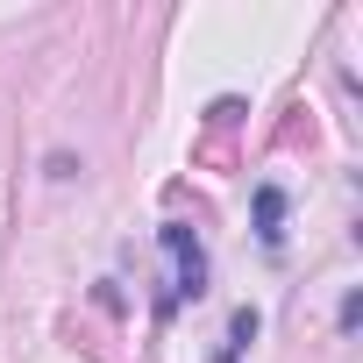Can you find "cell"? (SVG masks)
<instances>
[{"mask_svg":"<svg viewBox=\"0 0 363 363\" xmlns=\"http://www.w3.org/2000/svg\"><path fill=\"white\" fill-rule=\"evenodd\" d=\"M164 250H171L178 278H171V292H164L157 313H178V299H200V292H207V257H200V242H193L186 228H164Z\"/></svg>","mask_w":363,"mask_h":363,"instance_id":"1","label":"cell"},{"mask_svg":"<svg viewBox=\"0 0 363 363\" xmlns=\"http://www.w3.org/2000/svg\"><path fill=\"white\" fill-rule=\"evenodd\" d=\"M278 221H285V193H278V186H257V235H264L271 250L285 242V228H278Z\"/></svg>","mask_w":363,"mask_h":363,"instance_id":"2","label":"cell"},{"mask_svg":"<svg viewBox=\"0 0 363 363\" xmlns=\"http://www.w3.org/2000/svg\"><path fill=\"white\" fill-rule=\"evenodd\" d=\"M250 335H257V313H250V306H242V313H235V320H228V349H221V363H235V356H242V349H250Z\"/></svg>","mask_w":363,"mask_h":363,"instance_id":"3","label":"cell"}]
</instances>
